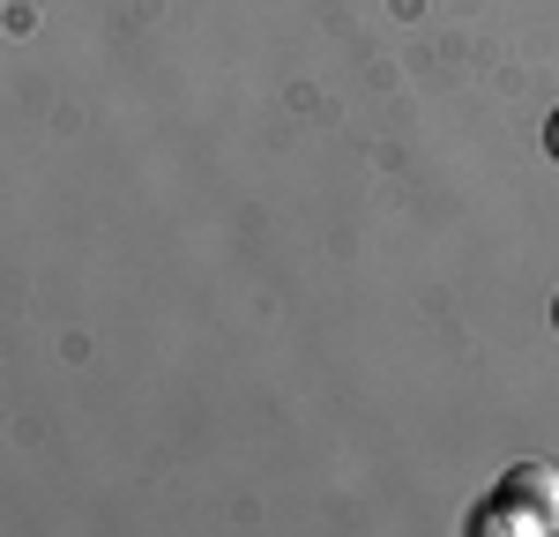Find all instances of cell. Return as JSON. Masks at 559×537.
Returning a JSON list of instances; mask_svg holds the SVG:
<instances>
[{"instance_id": "3957f363", "label": "cell", "mask_w": 559, "mask_h": 537, "mask_svg": "<svg viewBox=\"0 0 559 537\" xmlns=\"http://www.w3.org/2000/svg\"><path fill=\"white\" fill-rule=\"evenodd\" d=\"M545 157H552V165H559V112H552V120H545Z\"/></svg>"}, {"instance_id": "277c9868", "label": "cell", "mask_w": 559, "mask_h": 537, "mask_svg": "<svg viewBox=\"0 0 559 537\" xmlns=\"http://www.w3.org/2000/svg\"><path fill=\"white\" fill-rule=\"evenodd\" d=\"M552 329H559V299H552Z\"/></svg>"}, {"instance_id": "6da1fadb", "label": "cell", "mask_w": 559, "mask_h": 537, "mask_svg": "<svg viewBox=\"0 0 559 537\" xmlns=\"http://www.w3.org/2000/svg\"><path fill=\"white\" fill-rule=\"evenodd\" d=\"M500 492H515L545 530H559V470H552V463H515V470L500 478Z\"/></svg>"}, {"instance_id": "7a4b0ae2", "label": "cell", "mask_w": 559, "mask_h": 537, "mask_svg": "<svg viewBox=\"0 0 559 537\" xmlns=\"http://www.w3.org/2000/svg\"><path fill=\"white\" fill-rule=\"evenodd\" d=\"M471 530H477V537H508V530H545V523H537V515L522 508L515 492H500V500H485V508H477Z\"/></svg>"}]
</instances>
